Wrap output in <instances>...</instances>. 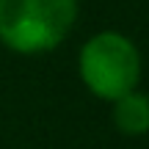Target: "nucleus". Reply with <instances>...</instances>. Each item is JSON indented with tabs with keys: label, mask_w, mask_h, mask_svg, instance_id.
<instances>
[{
	"label": "nucleus",
	"mask_w": 149,
	"mask_h": 149,
	"mask_svg": "<svg viewBox=\"0 0 149 149\" xmlns=\"http://www.w3.org/2000/svg\"><path fill=\"white\" fill-rule=\"evenodd\" d=\"M77 0H0V44L19 55H44L66 42Z\"/></svg>",
	"instance_id": "obj_1"
},
{
	"label": "nucleus",
	"mask_w": 149,
	"mask_h": 149,
	"mask_svg": "<svg viewBox=\"0 0 149 149\" xmlns=\"http://www.w3.org/2000/svg\"><path fill=\"white\" fill-rule=\"evenodd\" d=\"M77 74L97 100L113 102L138 88L144 58L130 36L119 31H100L88 36L80 47Z\"/></svg>",
	"instance_id": "obj_2"
},
{
	"label": "nucleus",
	"mask_w": 149,
	"mask_h": 149,
	"mask_svg": "<svg viewBox=\"0 0 149 149\" xmlns=\"http://www.w3.org/2000/svg\"><path fill=\"white\" fill-rule=\"evenodd\" d=\"M111 119L113 127L127 138H141L149 133V94L144 91H130L111 102Z\"/></svg>",
	"instance_id": "obj_3"
}]
</instances>
